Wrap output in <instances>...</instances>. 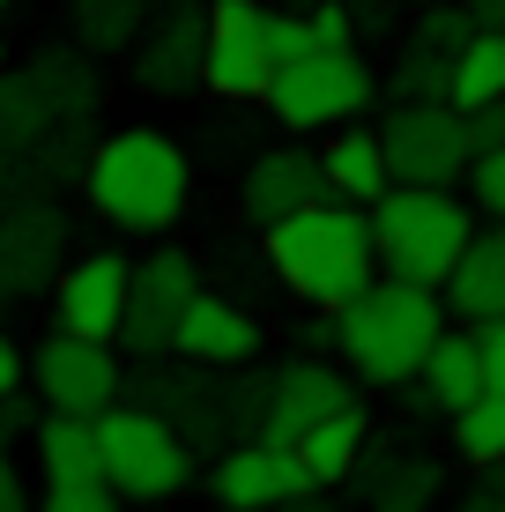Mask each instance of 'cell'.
Instances as JSON below:
<instances>
[{"mask_svg": "<svg viewBox=\"0 0 505 512\" xmlns=\"http://www.w3.org/2000/svg\"><path fill=\"white\" fill-rule=\"evenodd\" d=\"M0 512H30V490H23V475H15L8 453H0Z\"/></svg>", "mask_w": 505, "mask_h": 512, "instance_id": "cell-35", "label": "cell"}, {"mask_svg": "<svg viewBox=\"0 0 505 512\" xmlns=\"http://www.w3.org/2000/svg\"><path fill=\"white\" fill-rule=\"evenodd\" d=\"M505 97V38L498 30H468V45H454V75H446V104L476 112V104Z\"/></svg>", "mask_w": 505, "mask_h": 512, "instance_id": "cell-24", "label": "cell"}, {"mask_svg": "<svg viewBox=\"0 0 505 512\" xmlns=\"http://www.w3.org/2000/svg\"><path fill=\"white\" fill-rule=\"evenodd\" d=\"M0 15H15V0H0Z\"/></svg>", "mask_w": 505, "mask_h": 512, "instance_id": "cell-42", "label": "cell"}, {"mask_svg": "<svg viewBox=\"0 0 505 512\" xmlns=\"http://www.w3.org/2000/svg\"><path fill=\"white\" fill-rule=\"evenodd\" d=\"M320 179H327V201H350V208H372L379 193H387V156H379V134L357 127V119H342V127H327V149H320Z\"/></svg>", "mask_w": 505, "mask_h": 512, "instance_id": "cell-21", "label": "cell"}, {"mask_svg": "<svg viewBox=\"0 0 505 512\" xmlns=\"http://www.w3.org/2000/svg\"><path fill=\"white\" fill-rule=\"evenodd\" d=\"M342 401H357V386L335 372V364H320V357H290L283 372L268 379V409H260V431L253 438H268V446H290L298 431H312L320 416H335Z\"/></svg>", "mask_w": 505, "mask_h": 512, "instance_id": "cell-16", "label": "cell"}, {"mask_svg": "<svg viewBox=\"0 0 505 512\" xmlns=\"http://www.w3.org/2000/svg\"><path fill=\"white\" fill-rule=\"evenodd\" d=\"M468 208L476 216H491V223H505V141L498 149H483V156H468Z\"/></svg>", "mask_w": 505, "mask_h": 512, "instance_id": "cell-30", "label": "cell"}, {"mask_svg": "<svg viewBox=\"0 0 505 512\" xmlns=\"http://www.w3.org/2000/svg\"><path fill=\"white\" fill-rule=\"evenodd\" d=\"M97 475L119 490V505H164L179 490H194L201 453L179 438V423L156 409H97Z\"/></svg>", "mask_w": 505, "mask_h": 512, "instance_id": "cell-5", "label": "cell"}, {"mask_svg": "<svg viewBox=\"0 0 505 512\" xmlns=\"http://www.w3.org/2000/svg\"><path fill=\"white\" fill-rule=\"evenodd\" d=\"M127 268H134V260L119 253V245H97V253L60 260V275H52V320H60L67 334L112 342L119 312H127Z\"/></svg>", "mask_w": 505, "mask_h": 512, "instance_id": "cell-13", "label": "cell"}, {"mask_svg": "<svg viewBox=\"0 0 505 512\" xmlns=\"http://www.w3.org/2000/svg\"><path fill=\"white\" fill-rule=\"evenodd\" d=\"M454 453L468 468H483V461H505V386H483L476 401H461L454 416Z\"/></svg>", "mask_w": 505, "mask_h": 512, "instance_id": "cell-26", "label": "cell"}, {"mask_svg": "<svg viewBox=\"0 0 505 512\" xmlns=\"http://www.w3.org/2000/svg\"><path fill=\"white\" fill-rule=\"evenodd\" d=\"M364 223H372L379 275L439 290L446 268H454V253L468 245V231H476V208H468L454 186H402L394 179L372 208H364Z\"/></svg>", "mask_w": 505, "mask_h": 512, "instance_id": "cell-4", "label": "cell"}, {"mask_svg": "<svg viewBox=\"0 0 505 512\" xmlns=\"http://www.w3.org/2000/svg\"><path fill=\"white\" fill-rule=\"evenodd\" d=\"M23 379H38V401L45 409H67V416H97L127 394L119 349L90 342V334H67V327H52L38 342V357H23Z\"/></svg>", "mask_w": 505, "mask_h": 512, "instance_id": "cell-10", "label": "cell"}, {"mask_svg": "<svg viewBox=\"0 0 505 512\" xmlns=\"http://www.w3.org/2000/svg\"><path fill=\"white\" fill-rule=\"evenodd\" d=\"M290 453L305 461L312 490H335V483H350V475H357V461L372 453V409H364V401H342L335 416H320L312 431H298V438H290Z\"/></svg>", "mask_w": 505, "mask_h": 512, "instance_id": "cell-20", "label": "cell"}, {"mask_svg": "<svg viewBox=\"0 0 505 512\" xmlns=\"http://www.w3.org/2000/svg\"><path fill=\"white\" fill-rule=\"evenodd\" d=\"M379 156H387V179L402 186H461L468 171V134L454 104H387L379 119Z\"/></svg>", "mask_w": 505, "mask_h": 512, "instance_id": "cell-9", "label": "cell"}, {"mask_svg": "<svg viewBox=\"0 0 505 512\" xmlns=\"http://www.w3.org/2000/svg\"><path fill=\"white\" fill-rule=\"evenodd\" d=\"M201 30H208V8L201 0H164V8L142 15L127 60H134V82L149 97H194L201 90Z\"/></svg>", "mask_w": 505, "mask_h": 512, "instance_id": "cell-11", "label": "cell"}, {"mask_svg": "<svg viewBox=\"0 0 505 512\" xmlns=\"http://www.w3.org/2000/svg\"><path fill=\"white\" fill-rule=\"evenodd\" d=\"M60 260H67V216L60 208L23 201V208L0 216V297H30L38 282L60 275Z\"/></svg>", "mask_w": 505, "mask_h": 512, "instance_id": "cell-17", "label": "cell"}, {"mask_svg": "<svg viewBox=\"0 0 505 512\" xmlns=\"http://www.w3.org/2000/svg\"><path fill=\"white\" fill-rule=\"evenodd\" d=\"M476 475H483V490H498V498H505V461H483Z\"/></svg>", "mask_w": 505, "mask_h": 512, "instance_id": "cell-41", "label": "cell"}, {"mask_svg": "<svg viewBox=\"0 0 505 512\" xmlns=\"http://www.w3.org/2000/svg\"><path fill=\"white\" fill-rule=\"evenodd\" d=\"M268 52H275V67H283V60H298V52H312V23H305V15L268 8Z\"/></svg>", "mask_w": 505, "mask_h": 512, "instance_id": "cell-31", "label": "cell"}, {"mask_svg": "<svg viewBox=\"0 0 505 512\" xmlns=\"http://www.w3.org/2000/svg\"><path fill=\"white\" fill-rule=\"evenodd\" d=\"M461 8H468L476 30H505V0H461Z\"/></svg>", "mask_w": 505, "mask_h": 512, "instance_id": "cell-38", "label": "cell"}, {"mask_svg": "<svg viewBox=\"0 0 505 512\" xmlns=\"http://www.w3.org/2000/svg\"><path fill=\"white\" fill-rule=\"evenodd\" d=\"M298 342H305V357H327V349H335V312H312V327Z\"/></svg>", "mask_w": 505, "mask_h": 512, "instance_id": "cell-36", "label": "cell"}, {"mask_svg": "<svg viewBox=\"0 0 505 512\" xmlns=\"http://www.w3.org/2000/svg\"><path fill=\"white\" fill-rule=\"evenodd\" d=\"M268 512H327L320 490H298V498H283V505H268Z\"/></svg>", "mask_w": 505, "mask_h": 512, "instance_id": "cell-40", "label": "cell"}, {"mask_svg": "<svg viewBox=\"0 0 505 512\" xmlns=\"http://www.w3.org/2000/svg\"><path fill=\"white\" fill-rule=\"evenodd\" d=\"M446 75H454V52H424V45H409L402 60L387 67L379 97H387V104H446Z\"/></svg>", "mask_w": 505, "mask_h": 512, "instance_id": "cell-27", "label": "cell"}, {"mask_svg": "<svg viewBox=\"0 0 505 512\" xmlns=\"http://www.w3.org/2000/svg\"><path fill=\"white\" fill-rule=\"evenodd\" d=\"M439 305H446V320H461V327L505 312V223L468 231V245L454 253V268L439 282Z\"/></svg>", "mask_w": 505, "mask_h": 512, "instance_id": "cell-18", "label": "cell"}, {"mask_svg": "<svg viewBox=\"0 0 505 512\" xmlns=\"http://www.w3.org/2000/svg\"><path fill=\"white\" fill-rule=\"evenodd\" d=\"M461 134H468V156L498 149V141H505V97H491V104H476V112H461Z\"/></svg>", "mask_w": 505, "mask_h": 512, "instance_id": "cell-32", "label": "cell"}, {"mask_svg": "<svg viewBox=\"0 0 505 512\" xmlns=\"http://www.w3.org/2000/svg\"><path fill=\"white\" fill-rule=\"evenodd\" d=\"M327 179H320V149H305V141H268V149L246 156V171H238V216L253 223V231H268V223L298 216L305 201H320Z\"/></svg>", "mask_w": 505, "mask_h": 512, "instance_id": "cell-15", "label": "cell"}, {"mask_svg": "<svg viewBox=\"0 0 505 512\" xmlns=\"http://www.w3.org/2000/svg\"><path fill=\"white\" fill-rule=\"evenodd\" d=\"M0 67H8V45H0Z\"/></svg>", "mask_w": 505, "mask_h": 512, "instance_id": "cell-43", "label": "cell"}, {"mask_svg": "<svg viewBox=\"0 0 505 512\" xmlns=\"http://www.w3.org/2000/svg\"><path fill=\"white\" fill-rule=\"evenodd\" d=\"M357 475H364L372 512H439V498H446V468L431 453H387V461L364 453Z\"/></svg>", "mask_w": 505, "mask_h": 512, "instance_id": "cell-22", "label": "cell"}, {"mask_svg": "<svg viewBox=\"0 0 505 512\" xmlns=\"http://www.w3.org/2000/svg\"><path fill=\"white\" fill-rule=\"evenodd\" d=\"M476 364H483V386H505V312L498 320H476Z\"/></svg>", "mask_w": 505, "mask_h": 512, "instance_id": "cell-33", "label": "cell"}, {"mask_svg": "<svg viewBox=\"0 0 505 512\" xmlns=\"http://www.w3.org/2000/svg\"><path fill=\"white\" fill-rule=\"evenodd\" d=\"M468 8L461 0H424L416 8V23H409V45H424V52H454V45H468Z\"/></svg>", "mask_w": 505, "mask_h": 512, "instance_id": "cell-28", "label": "cell"}, {"mask_svg": "<svg viewBox=\"0 0 505 512\" xmlns=\"http://www.w3.org/2000/svg\"><path fill=\"white\" fill-rule=\"evenodd\" d=\"M298 490H312L305 461L290 446H268V438H238L208 468V505L216 512H268V505L298 498Z\"/></svg>", "mask_w": 505, "mask_h": 512, "instance_id": "cell-14", "label": "cell"}, {"mask_svg": "<svg viewBox=\"0 0 505 512\" xmlns=\"http://www.w3.org/2000/svg\"><path fill=\"white\" fill-rule=\"evenodd\" d=\"M30 512H119V490L104 475H67V483H45V498Z\"/></svg>", "mask_w": 505, "mask_h": 512, "instance_id": "cell-29", "label": "cell"}, {"mask_svg": "<svg viewBox=\"0 0 505 512\" xmlns=\"http://www.w3.org/2000/svg\"><path fill=\"white\" fill-rule=\"evenodd\" d=\"M498 38H505V30H498Z\"/></svg>", "mask_w": 505, "mask_h": 512, "instance_id": "cell-45", "label": "cell"}, {"mask_svg": "<svg viewBox=\"0 0 505 512\" xmlns=\"http://www.w3.org/2000/svg\"><path fill=\"white\" fill-rule=\"evenodd\" d=\"M23 431H30V409H23L15 394H0V453H8L15 438H23Z\"/></svg>", "mask_w": 505, "mask_h": 512, "instance_id": "cell-34", "label": "cell"}, {"mask_svg": "<svg viewBox=\"0 0 505 512\" xmlns=\"http://www.w3.org/2000/svg\"><path fill=\"white\" fill-rule=\"evenodd\" d=\"M260 268L283 282L305 312H342L364 282L379 275L372 223H364V208L320 193V201H305L298 216H283V223L260 231Z\"/></svg>", "mask_w": 505, "mask_h": 512, "instance_id": "cell-2", "label": "cell"}, {"mask_svg": "<svg viewBox=\"0 0 505 512\" xmlns=\"http://www.w3.org/2000/svg\"><path fill=\"white\" fill-rule=\"evenodd\" d=\"M201 290V260L179 253V245H156L127 268V312H119L112 349H134V357H171V334H179V312L194 305Z\"/></svg>", "mask_w": 505, "mask_h": 512, "instance_id": "cell-8", "label": "cell"}, {"mask_svg": "<svg viewBox=\"0 0 505 512\" xmlns=\"http://www.w3.org/2000/svg\"><path fill=\"white\" fill-rule=\"evenodd\" d=\"M30 453H38L45 483H67V475H97V416H67L45 409L30 423Z\"/></svg>", "mask_w": 505, "mask_h": 512, "instance_id": "cell-23", "label": "cell"}, {"mask_svg": "<svg viewBox=\"0 0 505 512\" xmlns=\"http://www.w3.org/2000/svg\"><path fill=\"white\" fill-rule=\"evenodd\" d=\"M260 320L246 297L231 290H194V305L179 312V334H171V357H186L194 372H246L260 357Z\"/></svg>", "mask_w": 505, "mask_h": 512, "instance_id": "cell-12", "label": "cell"}, {"mask_svg": "<svg viewBox=\"0 0 505 512\" xmlns=\"http://www.w3.org/2000/svg\"><path fill=\"white\" fill-rule=\"evenodd\" d=\"M156 0H67V30H75V45L90 52V60H112V52L134 45V30H142V15Z\"/></svg>", "mask_w": 505, "mask_h": 512, "instance_id": "cell-25", "label": "cell"}, {"mask_svg": "<svg viewBox=\"0 0 505 512\" xmlns=\"http://www.w3.org/2000/svg\"><path fill=\"white\" fill-rule=\"evenodd\" d=\"M439 327H446L439 290H424V282H394V275H372L350 305L335 312V349L350 357V372H357L364 386H409Z\"/></svg>", "mask_w": 505, "mask_h": 512, "instance_id": "cell-3", "label": "cell"}, {"mask_svg": "<svg viewBox=\"0 0 505 512\" xmlns=\"http://www.w3.org/2000/svg\"><path fill=\"white\" fill-rule=\"evenodd\" d=\"M454 512H505L498 490H468V498H454Z\"/></svg>", "mask_w": 505, "mask_h": 512, "instance_id": "cell-39", "label": "cell"}, {"mask_svg": "<svg viewBox=\"0 0 505 512\" xmlns=\"http://www.w3.org/2000/svg\"><path fill=\"white\" fill-rule=\"evenodd\" d=\"M82 193L112 231L127 238H164L194 201V156L164 127H119L97 134L82 156Z\"/></svg>", "mask_w": 505, "mask_h": 512, "instance_id": "cell-1", "label": "cell"}, {"mask_svg": "<svg viewBox=\"0 0 505 512\" xmlns=\"http://www.w3.org/2000/svg\"><path fill=\"white\" fill-rule=\"evenodd\" d=\"M372 97H379V75L357 60V45H312L298 60H283L268 75V90H260L275 127H290V134H327L342 119H364Z\"/></svg>", "mask_w": 505, "mask_h": 512, "instance_id": "cell-6", "label": "cell"}, {"mask_svg": "<svg viewBox=\"0 0 505 512\" xmlns=\"http://www.w3.org/2000/svg\"><path fill=\"white\" fill-rule=\"evenodd\" d=\"M402 8H424V0H402Z\"/></svg>", "mask_w": 505, "mask_h": 512, "instance_id": "cell-44", "label": "cell"}, {"mask_svg": "<svg viewBox=\"0 0 505 512\" xmlns=\"http://www.w3.org/2000/svg\"><path fill=\"white\" fill-rule=\"evenodd\" d=\"M416 416H454L461 401L483 394V364H476V334H468L461 320H446L439 334H431L424 364H416Z\"/></svg>", "mask_w": 505, "mask_h": 512, "instance_id": "cell-19", "label": "cell"}, {"mask_svg": "<svg viewBox=\"0 0 505 512\" xmlns=\"http://www.w3.org/2000/svg\"><path fill=\"white\" fill-rule=\"evenodd\" d=\"M208 30H201V90L216 104H260L275 75L268 52V8L260 0H201Z\"/></svg>", "mask_w": 505, "mask_h": 512, "instance_id": "cell-7", "label": "cell"}, {"mask_svg": "<svg viewBox=\"0 0 505 512\" xmlns=\"http://www.w3.org/2000/svg\"><path fill=\"white\" fill-rule=\"evenodd\" d=\"M0 394H23V349L0 334Z\"/></svg>", "mask_w": 505, "mask_h": 512, "instance_id": "cell-37", "label": "cell"}]
</instances>
